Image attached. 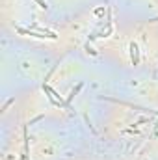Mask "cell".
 Listing matches in <instances>:
<instances>
[{
    "mask_svg": "<svg viewBox=\"0 0 158 160\" xmlns=\"http://www.w3.org/2000/svg\"><path fill=\"white\" fill-rule=\"evenodd\" d=\"M128 48H130V60H132V65H138V63H140V48H138V45L132 41V43L128 45Z\"/></svg>",
    "mask_w": 158,
    "mask_h": 160,
    "instance_id": "6da1fadb",
    "label": "cell"
},
{
    "mask_svg": "<svg viewBox=\"0 0 158 160\" xmlns=\"http://www.w3.org/2000/svg\"><path fill=\"white\" fill-rule=\"evenodd\" d=\"M82 86H84V84L80 82L78 86H77V88H75V89H73V91L69 93V97H67V101H65V104H63V106H69V104H71V101H73V99H75V97L78 95V91H80V89H82Z\"/></svg>",
    "mask_w": 158,
    "mask_h": 160,
    "instance_id": "7a4b0ae2",
    "label": "cell"
},
{
    "mask_svg": "<svg viewBox=\"0 0 158 160\" xmlns=\"http://www.w3.org/2000/svg\"><path fill=\"white\" fill-rule=\"evenodd\" d=\"M36 2H37V4H39V8H43V9H47V8H48V6H47V2H45V0H36Z\"/></svg>",
    "mask_w": 158,
    "mask_h": 160,
    "instance_id": "3957f363",
    "label": "cell"
},
{
    "mask_svg": "<svg viewBox=\"0 0 158 160\" xmlns=\"http://www.w3.org/2000/svg\"><path fill=\"white\" fill-rule=\"evenodd\" d=\"M155 136H158V123H156V128H155Z\"/></svg>",
    "mask_w": 158,
    "mask_h": 160,
    "instance_id": "277c9868",
    "label": "cell"
},
{
    "mask_svg": "<svg viewBox=\"0 0 158 160\" xmlns=\"http://www.w3.org/2000/svg\"><path fill=\"white\" fill-rule=\"evenodd\" d=\"M156 21H158V19H151V22H156Z\"/></svg>",
    "mask_w": 158,
    "mask_h": 160,
    "instance_id": "5b68a950",
    "label": "cell"
}]
</instances>
